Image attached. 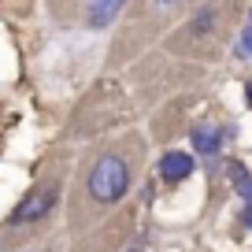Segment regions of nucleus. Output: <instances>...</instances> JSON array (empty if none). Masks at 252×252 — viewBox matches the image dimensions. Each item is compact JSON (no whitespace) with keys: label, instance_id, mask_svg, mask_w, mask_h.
<instances>
[{"label":"nucleus","instance_id":"nucleus-1","mask_svg":"<svg viewBox=\"0 0 252 252\" xmlns=\"http://www.w3.org/2000/svg\"><path fill=\"white\" fill-rule=\"evenodd\" d=\"M130 189V171L119 156H100L89 171V197L100 200V204H111Z\"/></svg>","mask_w":252,"mask_h":252},{"label":"nucleus","instance_id":"nucleus-7","mask_svg":"<svg viewBox=\"0 0 252 252\" xmlns=\"http://www.w3.org/2000/svg\"><path fill=\"white\" fill-rule=\"evenodd\" d=\"M237 56H252V23H249V30L237 37Z\"/></svg>","mask_w":252,"mask_h":252},{"label":"nucleus","instance_id":"nucleus-13","mask_svg":"<svg viewBox=\"0 0 252 252\" xmlns=\"http://www.w3.org/2000/svg\"><path fill=\"white\" fill-rule=\"evenodd\" d=\"M249 23H252V11H249Z\"/></svg>","mask_w":252,"mask_h":252},{"label":"nucleus","instance_id":"nucleus-12","mask_svg":"<svg viewBox=\"0 0 252 252\" xmlns=\"http://www.w3.org/2000/svg\"><path fill=\"white\" fill-rule=\"evenodd\" d=\"M130 252H141V249H130Z\"/></svg>","mask_w":252,"mask_h":252},{"label":"nucleus","instance_id":"nucleus-6","mask_svg":"<svg viewBox=\"0 0 252 252\" xmlns=\"http://www.w3.org/2000/svg\"><path fill=\"white\" fill-rule=\"evenodd\" d=\"M226 171L234 174V189H237V193H241L245 200H249V197H252V178H249V171H245L241 163H230Z\"/></svg>","mask_w":252,"mask_h":252},{"label":"nucleus","instance_id":"nucleus-10","mask_svg":"<svg viewBox=\"0 0 252 252\" xmlns=\"http://www.w3.org/2000/svg\"><path fill=\"white\" fill-rule=\"evenodd\" d=\"M156 8H171V4H178V0H152Z\"/></svg>","mask_w":252,"mask_h":252},{"label":"nucleus","instance_id":"nucleus-9","mask_svg":"<svg viewBox=\"0 0 252 252\" xmlns=\"http://www.w3.org/2000/svg\"><path fill=\"white\" fill-rule=\"evenodd\" d=\"M241 219H245V226H249V230H252V197H249V200H245V215H241Z\"/></svg>","mask_w":252,"mask_h":252},{"label":"nucleus","instance_id":"nucleus-2","mask_svg":"<svg viewBox=\"0 0 252 252\" xmlns=\"http://www.w3.org/2000/svg\"><path fill=\"white\" fill-rule=\"evenodd\" d=\"M56 197H60V189L56 186H45V189H33L30 197L23 200V204L11 212V226H23V222H37V219H45L48 215V208L56 204Z\"/></svg>","mask_w":252,"mask_h":252},{"label":"nucleus","instance_id":"nucleus-8","mask_svg":"<svg viewBox=\"0 0 252 252\" xmlns=\"http://www.w3.org/2000/svg\"><path fill=\"white\" fill-rule=\"evenodd\" d=\"M208 26H212V11H204L200 19H193V33H204Z\"/></svg>","mask_w":252,"mask_h":252},{"label":"nucleus","instance_id":"nucleus-11","mask_svg":"<svg viewBox=\"0 0 252 252\" xmlns=\"http://www.w3.org/2000/svg\"><path fill=\"white\" fill-rule=\"evenodd\" d=\"M245 93H249V104H252V82H249V86H245Z\"/></svg>","mask_w":252,"mask_h":252},{"label":"nucleus","instance_id":"nucleus-4","mask_svg":"<svg viewBox=\"0 0 252 252\" xmlns=\"http://www.w3.org/2000/svg\"><path fill=\"white\" fill-rule=\"evenodd\" d=\"M126 0H89V26H96V30H104V26L115 23V15L123 11Z\"/></svg>","mask_w":252,"mask_h":252},{"label":"nucleus","instance_id":"nucleus-5","mask_svg":"<svg viewBox=\"0 0 252 252\" xmlns=\"http://www.w3.org/2000/svg\"><path fill=\"white\" fill-rule=\"evenodd\" d=\"M193 149L200 152V156H215V152L222 149V130L219 126H193Z\"/></svg>","mask_w":252,"mask_h":252},{"label":"nucleus","instance_id":"nucleus-3","mask_svg":"<svg viewBox=\"0 0 252 252\" xmlns=\"http://www.w3.org/2000/svg\"><path fill=\"white\" fill-rule=\"evenodd\" d=\"M189 174H193L189 152H163V159H159V178L163 182H186Z\"/></svg>","mask_w":252,"mask_h":252}]
</instances>
